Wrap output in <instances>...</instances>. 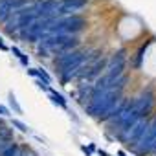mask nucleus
I'll list each match as a JSON object with an SVG mask.
<instances>
[{
  "mask_svg": "<svg viewBox=\"0 0 156 156\" xmlns=\"http://www.w3.org/2000/svg\"><path fill=\"white\" fill-rule=\"evenodd\" d=\"M50 96H51V99L55 101V103H59L62 108H66V101H64V98L61 96V94H57V92H53V90H50Z\"/></svg>",
  "mask_w": 156,
  "mask_h": 156,
  "instance_id": "nucleus-1",
  "label": "nucleus"
},
{
  "mask_svg": "<svg viewBox=\"0 0 156 156\" xmlns=\"http://www.w3.org/2000/svg\"><path fill=\"white\" fill-rule=\"evenodd\" d=\"M13 125H17V127L20 129V130H28V127H26V125H22V123H20V121H17V119L13 121Z\"/></svg>",
  "mask_w": 156,
  "mask_h": 156,
  "instance_id": "nucleus-2",
  "label": "nucleus"
}]
</instances>
